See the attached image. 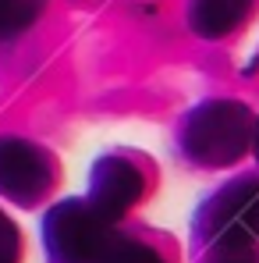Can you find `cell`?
Instances as JSON below:
<instances>
[{"instance_id": "obj_1", "label": "cell", "mask_w": 259, "mask_h": 263, "mask_svg": "<svg viewBox=\"0 0 259 263\" xmlns=\"http://www.w3.org/2000/svg\"><path fill=\"white\" fill-rule=\"evenodd\" d=\"M252 118L238 100H206L199 103L181 128L185 153L203 167H224L242 157L245 142L252 139Z\"/></svg>"}, {"instance_id": "obj_2", "label": "cell", "mask_w": 259, "mask_h": 263, "mask_svg": "<svg viewBox=\"0 0 259 263\" xmlns=\"http://www.w3.org/2000/svg\"><path fill=\"white\" fill-rule=\"evenodd\" d=\"M203 235L216 246H245L259 238V178H238L224 185L203 206Z\"/></svg>"}, {"instance_id": "obj_3", "label": "cell", "mask_w": 259, "mask_h": 263, "mask_svg": "<svg viewBox=\"0 0 259 263\" xmlns=\"http://www.w3.org/2000/svg\"><path fill=\"white\" fill-rule=\"evenodd\" d=\"M53 189V157L29 139H0V196L36 203Z\"/></svg>"}, {"instance_id": "obj_4", "label": "cell", "mask_w": 259, "mask_h": 263, "mask_svg": "<svg viewBox=\"0 0 259 263\" xmlns=\"http://www.w3.org/2000/svg\"><path fill=\"white\" fill-rule=\"evenodd\" d=\"M46 242H50L53 256H61L64 263L103 260V253H107V220L92 206L61 203L46 217Z\"/></svg>"}, {"instance_id": "obj_5", "label": "cell", "mask_w": 259, "mask_h": 263, "mask_svg": "<svg viewBox=\"0 0 259 263\" xmlns=\"http://www.w3.org/2000/svg\"><path fill=\"white\" fill-rule=\"evenodd\" d=\"M89 189H92V210L103 220H110L117 214H125L142 196V171L135 164H128L125 157H103L92 167Z\"/></svg>"}, {"instance_id": "obj_6", "label": "cell", "mask_w": 259, "mask_h": 263, "mask_svg": "<svg viewBox=\"0 0 259 263\" xmlns=\"http://www.w3.org/2000/svg\"><path fill=\"white\" fill-rule=\"evenodd\" d=\"M252 0H188V29L199 40H224L245 25Z\"/></svg>"}, {"instance_id": "obj_7", "label": "cell", "mask_w": 259, "mask_h": 263, "mask_svg": "<svg viewBox=\"0 0 259 263\" xmlns=\"http://www.w3.org/2000/svg\"><path fill=\"white\" fill-rule=\"evenodd\" d=\"M43 7L46 0H0V43L32 29L36 18L43 14Z\"/></svg>"}, {"instance_id": "obj_8", "label": "cell", "mask_w": 259, "mask_h": 263, "mask_svg": "<svg viewBox=\"0 0 259 263\" xmlns=\"http://www.w3.org/2000/svg\"><path fill=\"white\" fill-rule=\"evenodd\" d=\"M103 256H107V263H164L149 246H138V242H121V246L107 249Z\"/></svg>"}, {"instance_id": "obj_9", "label": "cell", "mask_w": 259, "mask_h": 263, "mask_svg": "<svg viewBox=\"0 0 259 263\" xmlns=\"http://www.w3.org/2000/svg\"><path fill=\"white\" fill-rule=\"evenodd\" d=\"M14 253H18V231H14L11 220L0 214V263H11Z\"/></svg>"}, {"instance_id": "obj_10", "label": "cell", "mask_w": 259, "mask_h": 263, "mask_svg": "<svg viewBox=\"0 0 259 263\" xmlns=\"http://www.w3.org/2000/svg\"><path fill=\"white\" fill-rule=\"evenodd\" d=\"M256 157H259V128H256Z\"/></svg>"}]
</instances>
